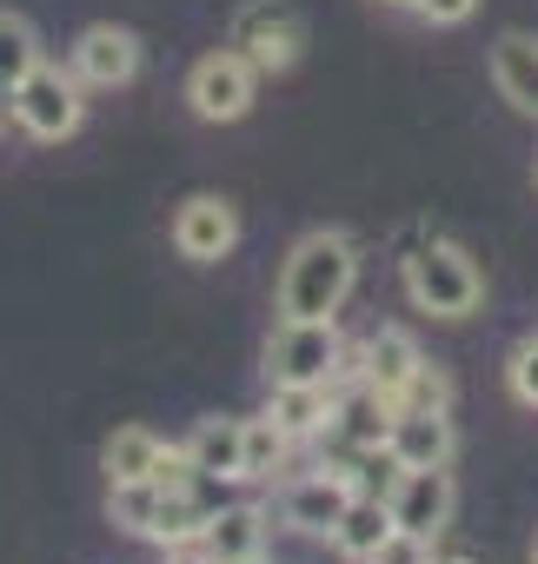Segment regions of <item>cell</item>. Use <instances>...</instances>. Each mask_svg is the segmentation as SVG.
<instances>
[{
  "label": "cell",
  "instance_id": "obj_1",
  "mask_svg": "<svg viewBox=\"0 0 538 564\" xmlns=\"http://www.w3.org/2000/svg\"><path fill=\"white\" fill-rule=\"evenodd\" d=\"M359 279V259L340 232H306L293 252H287V272H280V319H333Z\"/></svg>",
  "mask_w": 538,
  "mask_h": 564
},
{
  "label": "cell",
  "instance_id": "obj_2",
  "mask_svg": "<svg viewBox=\"0 0 538 564\" xmlns=\"http://www.w3.org/2000/svg\"><path fill=\"white\" fill-rule=\"evenodd\" d=\"M406 293H412V306L432 313V319H465V313L485 300V279H478V265H472L459 246L432 239V246H419V252L406 259Z\"/></svg>",
  "mask_w": 538,
  "mask_h": 564
},
{
  "label": "cell",
  "instance_id": "obj_3",
  "mask_svg": "<svg viewBox=\"0 0 538 564\" xmlns=\"http://www.w3.org/2000/svg\"><path fill=\"white\" fill-rule=\"evenodd\" d=\"M266 372H273V386H333L340 379L333 319H280V333L266 339Z\"/></svg>",
  "mask_w": 538,
  "mask_h": 564
},
{
  "label": "cell",
  "instance_id": "obj_4",
  "mask_svg": "<svg viewBox=\"0 0 538 564\" xmlns=\"http://www.w3.org/2000/svg\"><path fill=\"white\" fill-rule=\"evenodd\" d=\"M8 100H14V120L34 140H67V133H80V113H87L80 74H61V67H34Z\"/></svg>",
  "mask_w": 538,
  "mask_h": 564
},
{
  "label": "cell",
  "instance_id": "obj_5",
  "mask_svg": "<svg viewBox=\"0 0 538 564\" xmlns=\"http://www.w3.org/2000/svg\"><path fill=\"white\" fill-rule=\"evenodd\" d=\"M233 47L259 67V74H287L306 47V21L287 8V0H252L233 21Z\"/></svg>",
  "mask_w": 538,
  "mask_h": 564
},
{
  "label": "cell",
  "instance_id": "obj_6",
  "mask_svg": "<svg viewBox=\"0 0 538 564\" xmlns=\"http://www.w3.org/2000/svg\"><path fill=\"white\" fill-rule=\"evenodd\" d=\"M252 80H259V67L239 47H219L186 74V100H193L200 120H239L252 107Z\"/></svg>",
  "mask_w": 538,
  "mask_h": 564
},
{
  "label": "cell",
  "instance_id": "obj_7",
  "mask_svg": "<svg viewBox=\"0 0 538 564\" xmlns=\"http://www.w3.org/2000/svg\"><path fill=\"white\" fill-rule=\"evenodd\" d=\"M386 458L399 471H432L452 458V419L445 405H399L392 412V432H386Z\"/></svg>",
  "mask_w": 538,
  "mask_h": 564
},
{
  "label": "cell",
  "instance_id": "obj_8",
  "mask_svg": "<svg viewBox=\"0 0 538 564\" xmlns=\"http://www.w3.org/2000/svg\"><path fill=\"white\" fill-rule=\"evenodd\" d=\"M386 505H392V524L406 531V538H439L445 531V518H452V478H445V465H432V471H399V485L386 491Z\"/></svg>",
  "mask_w": 538,
  "mask_h": 564
},
{
  "label": "cell",
  "instance_id": "obj_9",
  "mask_svg": "<svg viewBox=\"0 0 538 564\" xmlns=\"http://www.w3.org/2000/svg\"><path fill=\"white\" fill-rule=\"evenodd\" d=\"M173 246L186 252V259H226L233 246H239V213H233V199H219V193H193L180 213H173Z\"/></svg>",
  "mask_w": 538,
  "mask_h": 564
},
{
  "label": "cell",
  "instance_id": "obj_10",
  "mask_svg": "<svg viewBox=\"0 0 538 564\" xmlns=\"http://www.w3.org/2000/svg\"><path fill=\"white\" fill-rule=\"evenodd\" d=\"M353 498H359V485H353L346 471H313V478H300V485L280 498V511H287L293 531H333V524L353 511Z\"/></svg>",
  "mask_w": 538,
  "mask_h": 564
},
{
  "label": "cell",
  "instance_id": "obj_11",
  "mask_svg": "<svg viewBox=\"0 0 538 564\" xmlns=\"http://www.w3.org/2000/svg\"><path fill=\"white\" fill-rule=\"evenodd\" d=\"M74 74L87 87H127L140 74V41L127 28H87L74 41Z\"/></svg>",
  "mask_w": 538,
  "mask_h": 564
},
{
  "label": "cell",
  "instance_id": "obj_12",
  "mask_svg": "<svg viewBox=\"0 0 538 564\" xmlns=\"http://www.w3.org/2000/svg\"><path fill=\"white\" fill-rule=\"evenodd\" d=\"M426 372V359H419V346H412V333H399V326H379L373 339H366V366H359V379L373 386V392H386L392 405L406 399V386Z\"/></svg>",
  "mask_w": 538,
  "mask_h": 564
},
{
  "label": "cell",
  "instance_id": "obj_13",
  "mask_svg": "<svg viewBox=\"0 0 538 564\" xmlns=\"http://www.w3.org/2000/svg\"><path fill=\"white\" fill-rule=\"evenodd\" d=\"M193 471L200 478H233L246 485V419H200V432L186 438Z\"/></svg>",
  "mask_w": 538,
  "mask_h": 564
},
{
  "label": "cell",
  "instance_id": "obj_14",
  "mask_svg": "<svg viewBox=\"0 0 538 564\" xmlns=\"http://www.w3.org/2000/svg\"><path fill=\"white\" fill-rule=\"evenodd\" d=\"M392 412H399V405H392L386 392H373V386L359 379V386H353V392H346V399L333 405V432H340V438H353L359 452H373V445L386 452V432H392Z\"/></svg>",
  "mask_w": 538,
  "mask_h": 564
},
{
  "label": "cell",
  "instance_id": "obj_15",
  "mask_svg": "<svg viewBox=\"0 0 538 564\" xmlns=\"http://www.w3.org/2000/svg\"><path fill=\"white\" fill-rule=\"evenodd\" d=\"M492 80L518 113H538V41L531 34H498L492 47Z\"/></svg>",
  "mask_w": 538,
  "mask_h": 564
},
{
  "label": "cell",
  "instance_id": "obj_16",
  "mask_svg": "<svg viewBox=\"0 0 538 564\" xmlns=\"http://www.w3.org/2000/svg\"><path fill=\"white\" fill-rule=\"evenodd\" d=\"M333 386H273V405H266V419H273L287 438H313V432H333Z\"/></svg>",
  "mask_w": 538,
  "mask_h": 564
},
{
  "label": "cell",
  "instance_id": "obj_17",
  "mask_svg": "<svg viewBox=\"0 0 538 564\" xmlns=\"http://www.w3.org/2000/svg\"><path fill=\"white\" fill-rule=\"evenodd\" d=\"M259 538H266V518H259L252 505H233V511H213V518H206L200 551H206L213 564H233V557H252Z\"/></svg>",
  "mask_w": 538,
  "mask_h": 564
},
{
  "label": "cell",
  "instance_id": "obj_18",
  "mask_svg": "<svg viewBox=\"0 0 538 564\" xmlns=\"http://www.w3.org/2000/svg\"><path fill=\"white\" fill-rule=\"evenodd\" d=\"M392 531H399V524H392V505H386V498H353V511L333 524V544H340L346 557H359V564H366Z\"/></svg>",
  "mask_w": 538,
  "mask_h": 564
},
{
  "label": "cell",
  "instance_id": "obj_19",
  "mask_svg": "<svg viewBox=\"0 0 538 564\" xmlns=\"http://www.w3.org/2000/svg\"><path fill=\"white\" fill-rule=\"evenodd\" d=\"M160 452H166V445H160L153 432L127 425V432H114V438H107V452H100V458H107V478H114V485H147V478L160 471Z\"/></svg>",
  "mask_w": 538,
  "mask_h": 564
},
{
  "label": "cell",
  "instance_id": "obj_20",
  "mask_svg": "<svg viewBox=\"0 0 538 564\" xmlns=\"http://www.w3.org/2000/svg\"><path fill=\"white\" fill-rule=\"evenodd\" d=\"M206 505H193L186 491H160V505H153V524H147V538L153 544H193L200 531H206Z\"/></svg>",
  "mask_w": 538,
  "mask_h": 564
},
{
  "label": "cell",
  "instance_id": "obj_21",
  "mask_svg": "<svg viewBox=\"0 0 538 564\" xmlns=\"http://www.w3.org/2000/svg\"><path fill=\"white\" fill-rule=\"evenodd\" d=\"M41 67V41L21 14H0V94H14L28 74Z\"/></svg>",
  "mask_w": 538,
  "mask_h": 564
},
{
  "label": "cell",
  "instance_id": "obj_22",
  "mask_svg": "<svg viewBox=\"0 0 538 564\" xmlns=\"http://www.w3.org/2000/svg\"><path fill=\"white\" fill-rule=\"evenodd\" d=\"M287 452V432L273 419H246V478H266Z\"/></svg>",
  "mask_w": 538,
  "mask_h": 564
},
{
  "label": "cell",
  "instance_id": "obj_23",
  "mask_svg": "<svg viewBox=\"0 0 538 564\" xmlns=\"http://www.w3.org/2000/svg\"><path fill=\"white\" fill-rule=\"evenodd\" d=\"M505 379H512V399H518V405H538V339L512 352V366H505Z\"/></svg>",
  "mask_w": 538,
  "mask_h": 564
},
{
  "label": "cell",
  "instance_id": "obj_24",
  "mask_svg": "<svg viewBox=\"0 0 538 564\" xmlns=\"http://www.w3.org/2000/svg\"><path fill=\"white\" fill-rule=\"evenodd\" d=\"M366 564H432V544H426V538H406V531H392V538H386V544H379Z\"/></svg>",
  "mask_w": 538,
  "mask_h": 564
},
{
  "label": "cell",
  "instance_id": "obj_25",
  "mask_svg": "<svg viewBox=\"0 0 538 564\" xmlns=\"http://www.w3.org/2000/svg\"><path fill=\"white\" fill-rule=\"evenodd\" d=\"M472 8H478V0H419V14L432 28H459V21H472Z\"/></svg>",
  "mask_w": 538,
  "mask_h": 564
},
{
  "label": "cell",
  "instance_id": "obj_26",
  "mask_svg": "<svg viewBox=\"0 0 538 564\" xmlns=\"http://www.w3.org/2000/svg\"><path fill=\"white\" fill-rule=\"evenodd\" d=\"M233 564H273V557H266V551H252V557H233Z\"/></svg>",
  "mask_w": 538,
  "mask_h": 564
},
{
  "label": "cell",
  "instance_id": "obj_27",
  "mask_svg": "<svg viewBox=\"0 0 538 564\" xmlns=\"http://www.w3.org/2000/svg\"><path fill=\"white\" fill-rule=\"evenodd\" d=\"M386 8H419V0H386Z\"/></svg>",
  "mask_w": 538,
  "mask_h": 564
},
{
  "label": "cell",
  "instance_id": "obj_28",
  "mask_svg": "<svg viewBox=\"0 0 538 564\" xmlns=\"http://www.w3.org/2000/svg\"><path fill=\"white\" fill-rule=\"evenodd\" d=\"M186 564H213V557H186Z\"/></svg>",
  "mask_w": 538,
  "mask_h": 564
},
{
  "label": "cell",
  "instance_id": "obj_29",
  "mask_svg": "<svg viewBox=\"0 0 538 564\" xmlns=\"http://www.w3.org/2000/svg\"><path fill=\"white\" fill-rule=\"evenodd\" d=\"M452 564H472V557H452Z\"/></svg>",
  "mask_w": 538,
  "mask_h": 564
},
{
  "label": "cell",
  "instance_id": "obj_30",
  "mask_svg": "<svg viewBox=\"0 0 538 564\" xmlns=\"http://www.w3.org/2000/svg\"><path fill=\"white\" fill-rule=\"evenodd\" d=\"M531 564H538V544H531Z\"/></svg>",
  "mask_w": 538,
  "mask_h": 564
}]
</instances>
